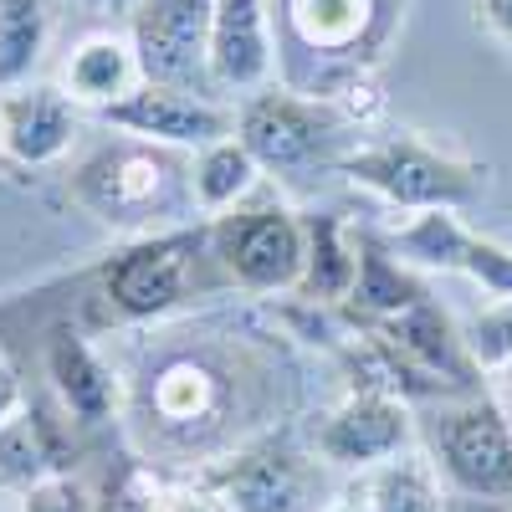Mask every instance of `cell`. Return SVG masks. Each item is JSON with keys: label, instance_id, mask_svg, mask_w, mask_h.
Listing matches in <instances>:
<instances>
[{"label": "cell", "instance_id": "cell-1", "mask_svg": "<svg viewBox=\"0 0 512 512\" xmlns=\"http://www.w3.org/2000/svg\"><path fill=\"white\" fill-rule=\"evenodd\" d=\"M236 379L226 364L185 354L149 379V436L180 456H205L236 441ZM241 451V441H236Z\"/></svg>", "mask_w": 512, "mask_h": 512}, {"label": "cell", "instance_id": "cell-2", "mask_svg": "<svg viewBox=\"0 0 512 512\" xmlns=\"http://www.w3.org/2000/svg\"><path fill=\"white\" fill-rule=\"evenodd\" d=\"M431 466L472 502H512V415L497 400L436 405L425 420Z\"/></svg>", "mask_w": 512, "mask_h": 512}, {"label": "cell", "instance_id": "cell-3", "mask_svg": "<svg viewBox=\"0 0 512 512\" xmlns=\"http://www.w3.org/2000/svg\"><path fill=\"white\" fill-rule=\"evenodd\" d=\"M210 256L246 292H292L308 267V221H297L282 200H241L210 221Z\"/></svg>", "mask_w": 512, "mask_h": 512}, {"label": "cell", "instance_id": "cell-4", "mask_svg": "<svg viewBox=\"0 0 512 512\" xmlns=\"http://www.w3.org/2000/svg\"><path fill=\"white\" fill-rule=\"evenodd\" d=\"M344 175L379 200L400 210H456L487 190V169L451 159L420 139H390V144H364L344 159Z\"/></svg>", "mask_w": 512, "mask_h": 512}, {"label": "cell", "instance_id": "cell-5", "mask_svg": "<svg viewBox=\"0 0 512 512\" xmlns=\"http://www.w3.org/2000/svg\"><path fill=\"white\" fill-rule=\"evenodd\" d=\"M210 246V231H169V236H144L128 241L123 251L108 256L103 267V303L123 323H149L169 313L185 297L195 251Z\"/></svg>", "mask_w": 512, "mask_h": 512}, {"label": "cell", "instance_id": "cell-6", "mask_svg": "<svg viewBox=\"0 0 512 512\" xmlns=\"http://www.w3.org/2000/svg\"><path fill=\"white\" fill-rule=\"evenodd\" d=\"M210 11L216 0H139L128 11V41H134L144 82L210 98Z\"/></svg>", "mask_w": 512, "mask_h": 512}, {"label": "cell", "instance_id": "cell-7", "mask_svg": "<svg viewBox=\"0 0 512 512\" xmlns=\"http://www.w3.org/2000/svg\"><path fill=\"white\" fill-rule=\"evenodd\" d=\"M338 134V118L328 103L318 98H297L282 88H262L246 93L241 113H236V139L251 149V159L272 169V175H287V169L313 164Z\"/></svg>", "mask_w": 512, "mask_h": 512}, {"label": "cell", "instance_id": "cell-8", "mask_svg": "<svg viewBox=\"0 0 512 512\" xmlns=\"http://www.w3.org/2000/svg\"><path fill=\"white\" fill-rule=\"evenodd\" d=\"M410 446H415V420L405 400L390 390H354L313 431V451L338 472H379L384 461L405 456Z\"/></svg>", "mask_w": 512, "mask_h": 512}, {"label": "cell", "instance_id": "cell-9", "mask_svg": "<svg viewBox=\"0 0 512 512\" xmlns=\"http://www.w3.org/2000/svg\"><path fill=\"white\" fill-rule=\"evenodd\" d=\"M103 123L128 134V139H144V144H159V149H195V154L205 144L236 134V118L221 113L205 93L159 88V82H139L123 103H113L103 113Z\"/></svg>", "mask_w": 512, "mask_h": 512}, {"label": "cell", "instance_id": "cell-10", "mask_svg": "<svg viewBox=\"0 0 512 512\" xmlns=\"http://www.w3.org/2000/svg\"><path fill=\"white\" fill-rule=\"evenodd\" d=\"M395 251H400V262L461 272L492 297H512V251L477 231H466L451 210H415L395 231Z\"/></svg>", "mask_w": 512, "mask_h": 512}, {"label": "cell", "instance_id": "cell-11", "mask_svg": "<svg viewBox=\"0 0 512 512\" xmlns=\"http://www.w3.org/2000/svg\"><path fill=\"white\" fill-rule=\"evenodd\" d=\"M216 492L226 497L231 512H308L313 466L282 441L241 446L221 466Z\"/></svg>", "mask_w": 512, "mask_h": 512}, {"label": "cell", "instance_id": "cell-12", "mask_svg": "<svg viewBox=\"0 0 512 512\" xmlns=\"http://www.w3.org/2000/svg\"><path fill=\"white\" fill-rule=\"evenodd\" d=\"M169 175H175V169H169V159L159 154V144L128 139V144L98 149L77 169V195L113 221V216H134V210H149L154 200H164Z\"/></svg>", "mask_w": 512, "mask_h": 512}, {"label": "cell", "instance_id": "cell-13", "mask_svg": "<svg viewBox=\"0 0 512 512\" xmlns=\"http://www.w3.org/2000/svg\"><path fill=\"white\" fill-rule=\"evenodd\" d=\"M210 88L262 93L272 77V21L267 0H216L210 11Z\"/></svg>", "mask_w": 512, "mask_h": 512}, {"label": "cell", "instance_id": "cell-14", "mask_svg": "<svg viewBox=\"0 0 512 512\" xmlns=\"http://www.w3.org/2000/svg\"><path fill=\"white\" fill-rule=\"evenodd\" d=\"M82 113L62 88L26 82V88L0 93V149L16 164H57L77 144Z\"/></svg>", "mask_w": 512, "mask_h": 512}, {"label": "cell", "instance_id": "cell-15", "mask_svg": "<svg viewBox=\"0 0 512 512\" xmlns=\"http://www.w3.org/2000/svg\"><path fill=\"white\" fill-rule=\"evenodd\" d=\"M379 344L390 349L395 364H405L410 374H425V379H451V384H466L477 369L466 359V344L461 333L446 323V313L420 297V303L400 308L379 323Z\"/></svg>", "mask_w": 512, "mask_h": 512}, {"label": "cell", "instance_id": "cell-16", "mask_svg": "<svg viewBox=\"0 0 512 512\" xmlns=\"http://www.w3.org/2000/svg\"><path fill=\"white\" fill-rule=\"evenodd\" d=\"M139 82H144V72L134 57V41L118 31L82 36L72 47V57L62 62V93L77 108H93V113H108L113 103H123Z\"/></svg>", "mask_w": 512, "mask_h": 512}, {"label": "cell", "instance_id": "cell-17", "mask_svg": "<svg viewBox=\"0 0 512 512\" xmlns=\"http://www.w3.org/2000/svg\"><path fill=\"white\" fill-rule=\"evenodd\" d=\"M47 369H52V384H57L67 415H77L82 425H98L113 415V405H118L113 374L98 364V354L82 338H57L47 354Z\"/></svg>", "mask_w": 512, "mask_h": 512}, {"label": "cell", "instance_id": "cell-18", "mask_svg": "<svg viewBox=\"0 0 512 512\" xmlns=\"http://www.w3.org/2000/svg\"><path fill=\"white\" fill-rule=\"evenodd\" d=\"M256 180H262V164L251 159V149L231 134V139H216V144H205L190 164V195L195 205L205 210V216H226V210H236Z\"/></svg>", "mask_w": 512, "mask_h": 512}, {"label": "cell", "instance_id": "cell-19", "mask_svg": "<svg viewBox=\"0 0 512 512\" xmlns=\"http://www.w3.org/2000/svg\"><path fill=\"white\" fill-rule=\"evenodd\" d=\"M52 41V0H0V93L26 88Z\"/></svg>", "mask_w": 512, "mask_h": 512}, {"label": "cell", "instance_id": "cell-20", "mask_svg": "<svg viewBox=\"0 0 512 512\" xmlns=\"http://www.w3.org/2000/svg\"><path fill=\"white\" fill-rule=\"evenodd\" d=\"M369 512H446L441 472L431 466V456L405 451L369 472Z\"/></svg>", "mask_w": 512, "mask_h": 512}, {"label": "cell", "instance_id": "cell-21", "mask_svg": "<svg viewBox=\"0 0 512 512\" xmlns=\"http://www.w3.org/2000/svg\"><path fill=\"white\" fill-rule=\"evenodd\" d=\"M287 21L313 52H354L374 21V0H287Z\"/></svg>", "mask_w": 512, "mask_h": 512}, {"label": "cell", "instance_id": "cell-22", "mask_svg": "<svg viewBox=\"0 0 512 512\" xmlns=\"http://www.w3.org/2000/svg\"><path fill=\"white\" fill-rule=\"evenodd\" d=\"M359 277V246L344 241L333 216H313L308 221V267H303V292L318 303H338L354 292Z\"/></svg>", "mask_w": 512, "mask_h": 512}, {"label": "cell", "instance_id": "cell-23", "mask_svg": "<svg viewBox=\"0 0 512 512\" xmlns=\"http://www.w3.org/2000/svg\"><path fill=\"white\" fill-rule=\"evenodd\" d=\"M354 308L359 313H369L374 323H384L390 313H400V308H410V303H420V287L400 272V262H390L384 251H374V246H359V277H354Z\"/></svg>", "mask_w": 512, "mask_h": 512}, {"label": "cell", "instance_id": "cell-24", "mask_svg": "<svg viewBox=\"0 0 512 512\" xmlns=\"http://www.w3.org/2000/svg\"><path fill=\"white\" fill-rule=\"evenodd\" d=\"M57 477L52 466V451H47V431H41V420H31L26 410L0 431V482H16L21 492Z\"/></svg>", "mask_w": 512, "mask_h": 512}, {"label": "cell", "instance_id": "cell-25", "mask_svg": "<svg viewBox=\"0 0 512 512\" xmlns=\"http://www.w3.org/2000/svg\"><path fill=\"white\" fill-rule=\"evenodd\" d=\"M461 344H466V359H472L477 374L512 369V297H497V303H487L466 318Z\"/></svg>", "mask_w": 512, "mask_h": 512}, {"label": "cell", "instance_id": "cell-26", "mask_svg": "<svg viewBox=\"0 0 512 512\" xmlns=\"http://www.w3.org/2000/svg\"><path fill=\"white\" fill-rule=\"evenodd\" d=\"M16 512H93V507H88V497L77 492V482H67V477L57 472V477H47V482L26 487Z\"/></svg>", "mask_w": 512, "mask_h": 512}, {"label": "cell", "instance_id": "cell-27", "mask_svg": "<svg viewBox=\"0 0 512 512\" xmlns=\"http://www.w3.org/2000/svg\"><path fill=\"white\" fill-rule=\"evenodd\" d=\"M98 512H159V497L139 472H123V477H108Z\"/></svg>", "mask_w": 512, "mask_h": 512}, {"label": "cell", "instance_id": "cell-28", "mask_svg": "<svg viewBox=\"0 0 512 512\" xmlns=\"http://www.w3.org/2000/svg\"><path fill=\"white\" fill-rule=\"evenodd\" d=\"M472 6H477V21L512 52V0H472Z\"/></svg>", "mask_w": 512, "mask_h": 512}, {"label": "cell", "instance_id": "cell-29", "mask_svg": "<svg viewBox=\"0 0 512 512\" xmlns=\"http://www.w3.org/2000/svg\"><path fill=\"white\" fill-rule=\"evenodd\" d=\"M26 410V390H21V379H16V369H6L0 364V431L16 420Z\"/></svg>", "mask_w": 512, "mask_h": 512}, {"label": "cell", "instance_id": "cell-30", "mask_svg": "<svg viewBox=\"0 0 512 512\" xmlns=\"http://www.w3.org/2000/svg\"><path fill=\"white\" fill-rule=\"evenodd\" d=\"M318 512H369V482H354V487H344L333 502H323Z\"/></svg>", "mask_w": 512, "mask_h": 512}, {"label": "cell", "instance_id": "cell-31", "mask_svg": "<svg viewBox=\"0 0 512 512\" xmlns=\"http://www.w3.org/2000/svg\"><path fill=\"white\" fill-rule=\"evenodd\" d=\"M88 6H98V11H134L139 0H88Z\"/></svg>", "mask_w": 512, "mask_h": 512}]
</instances>
